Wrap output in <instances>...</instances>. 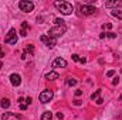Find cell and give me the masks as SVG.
I'll return each mask as SVG.
<instances>
[{"label":"cell","mask_w":122,"mask_h":120,"mask_svg":"<svg viewBox=\"0 0 122 120\" xmlns=\"http://www.w3.org/2000/svg\"><path fill=\"white\" fill-rule=\"evenodd\" d=\"M54 7L64 16H70L72 13V4H70L68 1H54Z\"/></svg>","instance_id":"1"},{"label":"cell","mask_w":122,"mask_h":120,"mask_svg":"<svg viewBox=\"0 0 122 120\" xmlns=\"http://www.w3.org/2000/svg\"><path fill=\"white\" fill-rule=\"evenodd\" d=\"M65 31H67L65 24H64V26H54V27H51V28L48 30V34H47V35L56 40V38H60L61 35H64Z\"/></svg>","instance_id":"2"},{"label":"cell","mask_w":122,"mask_h":120,"mask_svg":"<svg viewBox=\"0 0 122 120\" xmlns=\"http://www.w3.org/2000/svg\"><path fill=\"white\" fill-rule=\"evenodd\" d=\"M4 42L10 44V45H16V42H17V31H16V28H10L9 30V32L4 37Z\"/></svg>","instance_id":"3"},{"label":"cell","mask_w":122,"mask_h":120,"mask_svg":"<svg viewBox=\"0 0 122 120\" xmlns=\"http://www.w3.org/2000/svg\"><path fill=\"white\" fill-rule=\"evenodd\" d=\"M19 9L24 13H31L34 10V3L30 0H20L19 1Z\"/></svg>","instance_id":"4"},{"label":"cell","mask_w":122,"mask_h":120,"mask_svg":"<svg viewBox=\"0 0 122 120\" xmlns=\"http://www.w3.org/2000/svg\"><path fill=\"white\" fill-rule=\"evenodd\" d=\"M54 97V92L53 90H50V89H46V90H43L40 95H38V99H40V102L41 103H48V102H51V99Z\"/></svg>","instance_id":"5"},{"label":"cell","mask_w":122,"mask_h":120,"mask_svg":"<svg viewBox=\"0 0 122 120\" xmlns=\"http://www.w3.org/2000/svg\"><path fill=\"white\" fill-rule=\"evenodd\" d=\"M80 11H81V14H82V16H92V14H95L98 10H97V7H94V6L84 4V6H81V7H80Z\"/></svg>","instance_id":"6"},{"label":"cell","mask_w":122,"mask_h":120,"mask_svg":"<svg viewBox=\"0 0 122 120\" xmlns=\"http://www.w3.org/2000/svg\"><path fill=\"white\" fill-rule=\"evenodd\" d=\"M40 41H41L46 47H48V48H54V45H56V40L51 38V37H48V35H41V37H40Z\"/></svg>","instance_id":"7"},{"label":"cell","mask_w":122,"mask_h":120,"mask_svg":"<svg viewBox=\"0 0 122 120\" xmlns=\"http://www.w3.org/2000/svg\"><path fill=\"white\" fill-rule=\"evenodd\" d=\"M10 83H11L14 88L20 86V83H21V76H20L19 74H11V75H10Z\"/></svg>","instance_id":"8"},{"label":"cell","mask_w":122,"mask_h":120,"mask_svg":"<svg viewBox=\"0 0 122 120\" xmlns=\"http://www.w3.org/2000/svg\"><path fill=\"white\" fill-rule=\"evenodd\" d=\"M51 66L53 68H65L67 66V61L64 60V58H61V57H58V58H56V60L53 61Z\"/></svg>","instance_id":"9"},{"label":"cell","mask_w":122,"mask_h":120,"mask_svg":"<svg viewBox=\"0 0 122 120\" xmlns=\"http://www.w3.org/2000/svg\"><path fill=\"white\" fill-rule=\"evenodd\" d=\"M44 78L48 79V81H56V79L60 78V74H58L57 71H50V72H47V74L44 75Z\"/></svg>","instance_id":"10"},{"label":"cell","mask_w":122,"mask_h":120,"mask_svg":"<svg viewBox=\"0 0 122 120\" xmlns=\"http://www.w3.org/2000/svg\"><path fill=\"white\" fill-rule=\"evenodd\" d=\"M27 30H29V24L24 21V23H21V30H20V35L21 37H26L27 35Z\"/></svg>","instance_id":"11"},{"label":"cell","mask_w":122,"mask_h":120,"mask_svg":"<svg viewBox=\"0 0 122 120\" xmlns=\"http://www.w3.org/2000/svg\"><path fill=\"white\" fill-rule=\"evenodd\" d=\"M111 14H112L115 18H118V20H122V10H118V9H115V10H112V11H111Z\"/></svg>","instance_id":"12"},{"label":"cell","mask_w":122,"mask_h":120,"mask_svg":"<svg viewBox=\"0 0 122 120\" xmlns=\"http://www.w3.org/2000/svg\"><path fill=\"white\" fill-rule=\"evenodd\" d=\"M41 120H53V113H51L50 110L44 112V113L41 115Z\"/></svg>","instance_id":"13"},{"label":"cell","mask_w":122,"mask_h":120,"mask_svg":"<svg viewBox=\"0 0 122 120\" xmlns=\"http://www.w3.org/2000/svg\"><path fill=\"white\" fill-rule=\"evenodd\" d=\"M72 61H75V62H81V64H85V62H87V58H81L78 54H72Z\"/></svg>","instance_id":"14"},{"label":"cell","mask_w":122,"mask_h":120,"mask_svg":"<svg viewBox=\"0 0 122 120\" xmlns=\"http://www.w3.org/2000/svg\"><path fill=\"white\" fill-rule=\"evenodd\" d=\"M0 106H1L3 109H9V106H10V100H9L7 97H3V99H1V103H0Z\"/></svg>","instance_id":"15"},{"label":"cell","mask_w":122,"mask_h":120,"mask_svg":"<svg viewBox=\"0 0 122 120\" xmlns=\"http://www.w3.org/2000/svg\"><path fill=\"white\" fill-rule=\"evenodd\" d=\"M121 6V1H107L105 3V7H119Z\"/></svg>","instance_id":"16"},{"label":"cell","mask_w":122,"mask_h":120,"mask_svg":"<svg viewBox=\"0 0 122 120\" xmlns=\"http://www.w3.org/2000/svg\"><path fill=\"white\" fill-rule=\"evenodd\" d=\"M24 54H26V55H27V54H29V55H33V54H34V45H27V47H26V50H24Z\"/></svg>","instance_id":"17"},{"label":"cell","mask_w":122,"mask_h":120,"mask_svg":"<svg viewBox=\"0 0 122 120\" xmlns=\"http://www.w3.org/2000/svg\"><path fill=\"white\" fill-rule=\"evenodd\" d=\"M99 95H101V89H98L97 92H94L91 95V100H97L98 97H99Z\"/></svg>","instance_id":"18"},{"label":"cell","mask_w":122,"mask_h":120,"mask_svg":"<svg viewBox=\"0 0 122 120\" xmlns=\"http://www.w3.org/2000/svg\"><path fill=\"white\" fill-rule=\"evenodd\" d=\"M67 85H68V86H74V85H77V79H74V78H68Z\"/></svg>","instance_id":"19"},{"label":"cell","mask_w":122,"mask_h":120,"mask_svg":"<svg viewBox=\"0 0 122 120\" xmlns=\"http://www.w3.org/2000/svg\"><path fill=\"white\" fill-rule=\"evenodd\" d=\"M54 23H56V26H64V20L62 18H54Z\"/></svg>","instance_id":"20"},{"label":"cell","mask_w":122,"mask_h":120,"mask_svg":"<svg viewBox=\"0 0 122 120\" xmlns=\"http://www.w3.org/2000/svg\"><path fill=\"white\" fill-rule=\"evenodd\" d=\"M114 75H115V69H109V71L107 72V76H108V78H112Z\"/></svg>","instance_id":"21"},{"label":"cell","mask_w":122,"mask_h":120,"mask_svg":"<svg viewBox=\"0 0 122 120\" xmlns=\"http://www.w3.org/2000/svg\"><path fill=\"white\" fill-rule=\"evenodd\" d=\"M105 37H109V38H117V34H115V32H105Z\"/></svg>","instance_id":"22"},{"label":"cell","mask_w":122,"mask_h":120,"mask_svg":"<svg viewBox=\"0 0 122 120\" xmlns=\"http://www.w3.org/2000/svg\"><path fill=\"white\" fill-rule=\"evenodd\" d=\"M4 57H6V54H4V51H3V48H1V45H0V60L4 58Z\"/></svg>","instance_id":"23"},{"label":"cell","mask_w":122,"mask_h":120,"mask_svg":"<svg viewBox=\"0 0 122 120\" xmlns=\"http://www.w3.org/2000/svg\"><path fill=\"white\" fill-rule=\"evenodd\" d=\"M81 95H82V90H81V89H77V90H75V96H77V97H80Z\"/></svg>","instance_id":"24"},{"label":"cell","mask_w":122,"mask_h":120,"mask_svg":"<svg viewBox=\"0 0 122 120\" xmlns=\"http://www.w3.org/2000/svg\"><path fill=\"white\" fill-rule=\"evenodd\" d=\"M118 83H119V78H115V79L112 81V85H114V86H117Z\"/></svg>","instance_id":"25"},{"label":"cell","mask_w":122,"mask_h":120,"mask_svg":"<svg viewBox=\"0 0 122 120\" xmlns=\"http://www.w3.org/2000/svg\"><path fill=\"white\" fill-rule=\"evenodd\" d=\"M95 102H97V105H102V103H104V99H102V97H98Z\"/></svg>","instance_id":"26"},{"label":"cell","mask_w":122,"mask_h":120,"mask_svg":"<svg viewBox=\"0 0 122 120\" xmlns=\"http://www.w3.org/2000/svg\"><path fill=\"white\" fill-rule=\"evenodd\" d=\"M20 109H21V110H26V109H27V105H26V103H21V105H20Z\"/></svg>","instance_id":"27"},{"label":"cell","mask_w":122,"mask_h":120,"mask_svg":"<svg viewBox=\"0 0 122 120\" xmlns=\"http://www.w3.org/2000/svg\"><path fill=\"white\" fill-rule=\"evenodd\" d=\"M24 102H26V105L29 106V105H30V103H31V97H30V96H29V97H27V99H26Z\"/></svg>","instance_id":"28"},{"label":"cell","mask_w":122,"mask_h":120,"mask_svg":"<svg viewBox=\"0 0 122 120\" xmlns=\"http://www.w3.org/2000/svg\"><path fill=\"white\" fill-rule=\"evenodd\" d=\"M104 27H107L108 30H111V28H112V24H111V23H108V24H107V26H104Z\"/></svg>","instance_id":"29"},{"label":"cell","mask_w":122,"mask_h":120,"mask_svg":"<svg viewBox=\"0 0 122 120\" xmlns=\"http://www.w3.org/2000/svg\"><path fill=\"white\" fill-rule=\"evenodd\" d=\"M57 117H58V119H62V117H64V115H62V113H57Z\"/></svg>","instance_id":"30"},{"label":"cell","mask_w":122,"mask_h":120,"mask_svg":"<svg viewBox=\"0 0 122 120\" xmlns=\"http://www.w3.org/2000/svg\"><path fill=\"white\" fill-rule=\"evenodd\" d=\"M99 38L104 40V38H105V32H101V34H99Z\"/></svg>","instance_id":"31"},{"label":"cell","mask_w":122,"mask_h":120,"mask_svg":"<svg viewBox=\"0 0 122 120\" xmlns=\"http://www.w3.org/2000/svg\"><path fill=\"white\" fill-rule=\"evenodd\" d=\"M24 100H26V99H23V97H19V103H20V105H21V103H24Z\"/></svg>","instance_id":"32"},{"label":"cell","mask_w":122,"mask_h":120,"mask_svg":"<svg viewBox=\"0 0 122 120\" xmlns=\"http://www.w3.org/2000/svg\"><path fill=\"white\" fill-rule=\"evenodd\" d=\"M74 105H77V106H80V105H81V100H78V99H77V100L74 102Z\"/></svg>","instance_id":"33"},{"label":"cell","mask_w":122,"mask_h":120,"mask_svg":"<svg viewBox=\"0 0 122 120\" xmlns=\"http://www.w3.org/2000/svg\"><path fill=\"white\" fill-rule=\"evenodd\" d=\"M1 66H3V64H1V62H0V69H1Z\"/></svg>","instance_id":"34"}]
</instances>
